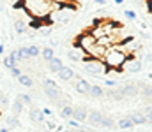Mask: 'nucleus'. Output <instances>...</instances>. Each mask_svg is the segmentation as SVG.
<instances>
[{"label": "nucleus", "mask_w": 152, "mask_h": 132, "mask_svg": "<svg viewBox=\"0 0 152 132\" xmlns=\"http://www.w3.org/2000/svg\"><path fill=\"white\" fill-rule=\"evenodd\" d=\"M75 132H88V131H83V129H78V131H75Z\"/></svg>", "instance_id": "38"}, {"label": "nucleus", "mask_w": 152, "mask_h": 132, "mask_svg": "<svg viewBox=\"0 0 152 132\" xmlns=\"http://www.w3.org/2000/svg\"><path fill=\"white\" fill-rule=\"evenodd\" d=\"M69 123H71L75 129H78V122H75V120H69Z\"/></svg>", "instance_id": "35"}, {"label": "nucleus", "mask_w": 152, "mask_h": 132, "mask_svg": "<svg viewBox=\"0 0 152 132\" xmlns=\"http://www.w3.org/2000/svg\"><path fill=\"white\" fill-rule=\"evenodd\" d=\"M44 93H46V97H50L53 102L58 104V100H60V90L58 88H44Z\"/></svg>", "instance_id": "11"}, {"label": "nucleus", "mask_w": 152, "mask_h": 132, "mask_svg": "<svg viewBox=\"0 0 152 132\" xmlns=\"http://www.w3.org/2000/svg\"><path fill=\"white\" fill-rule=\"evenodd\" d=\"M50 34V28H44V27H41V35H48Z\"/></svg>", "instance_id": "34"}, {"label": "nucleus", "mask_w": 152, "mask_h": 132, "mask_svg": "<svg viewBox=\"0 0 152 132\" xmlns=\"http://www.w3.org/2000/svg\"><path fill=\"white\" fill-rule=\"evenodd\" d=\"M83 56H85V53H83V51H81V49H78V48H76L75 51H69V58H71V60H73V62H81V58H83Z\"/></svg>", "instance_id": "20"}, {"label": "nucleus", "mask_w": 152, "mask_h": 132, "mask_svg": "<svg viewBox=\"0 0 152 132\" xmlns=\"http://www.w3.org/2000/svg\"><path fill=\"white\" fill-rule=\"evenodd\" d=\"M21 109H23V104L16 99V100H14V104H12V116H16V118H18V115L21 113Z\"/></svg>", "instance_id": "26"}, {"label": "nucleus", "mask_w": 152, "mask_h": 132, "mask_svg": "<svg viewBox=\"0 0 152 132\" xmlns=\"http://www.w3.org/2000/svg\"><path fill=\"white\" fill-rule=\"evenodd\" d=\"M30 120L36 122V123H42V122H44V115H42V111H41V109H34V111H30Z\"/></svg>", "instance_id": "17"}, {"label": "nucleus", "mask_w": 152, "mask_h": 132, "mask_svg": "<svg viewBox=\"0 0 152 132\" xmlns=\"http://www.w3.org/2000/svg\"><path fill=\"white\" fill-rule=\"evenodd\" d=\"M11 76H12V78H20V76H21V69L16 65L14 69H11Z\"/></svg>", "instance_id": "30"}, {"label": "nucleus", "mask_w": 152, "mask_h": 132, "mask_svg": "<svg viewBox=\"0 0 152 132\" xmlns=\"http://www.w3.org/2000/svg\"><path fill=\"white\" fill-rule=\"evenodd\" d=\"M11 56H12L16 62H20V60H28V56H27V49H25V48H18V49H14V51L11 53Z\"/></svg>", "instance_id": "12"}, {"label": "nucleus", "mask_w": 152, "mask_h": 132, "mask_svg": "<svg viewBox=\"0 0 152 132\" xmlns=\"http://www.w3.org/2000/svg\"><path fill=\"white\" fill-rule=\"evenodd\" d=\"M127 58H129V56L124 55V53L118 49V46H112V48L104 53L103 63H104V67L110 69V71H120V69L124 67V63H126Z\"/></svg>", "instance_id": "1"}, {"label": "nucleus", "mask_w": 152, "mask_h": 132, "mask_svg": "<svg viewBox=\"0 0 152 132\" xmlns=\"http://www.w3.org/2000/svg\"><path fill=\"white\" fill-rule=\"evenodd\" d=\"M25 28H27V25H25L23 19H16V21H14V30H16V34H23Z\"/></svg>", "instance_id": "24"}, {"label": "nucleus", "mask_w": 152, "mask_h": 132, "mask_svg": "<svg viewBox=\"0 0 152 132\" xmlns=\"http://www.w3.org/2000/svg\"><path fill=\"white\" fill-rule=\"evenodd\" d=\"M87 120H88V123H90V125H96V127H101V120H103V113H99V111H90V113L87 115Z\"/></svg>", "instance_id": "6"}, {"label": "nucleus", "mask_w": 152, "mask_h": 132, "mask_svg": "<svg viewBox=\"0 0 152 132\" xmlns=\"http://www.w3.org/2000/svg\"><path fill=\"white\" fill-rule=\"evenodd\" d=\"M0 106H4V107L7 106V97L4 93H0Z\"/></svg>", "instance_id": "33"}, {"label": "nucleus", "mask_w": 152, "mask_h": 132, "mask_svg": "<svg viewBox=\"0 0 152 132\" xmlns=\"http://www.w3.org/2000/svg\"><path fill=\"white\" fill-rule=\"evenodd\" d=\"M41 55H42V58H44L46 62H50V60H51V58L55 56V55H53V48H46V46L42 48V51H41Z\"/></svg>", "instance_id": "22"}, {"label": "nucleus", "mask_w": 152, "mask_h": 132, "mask_svg": "<svg viewBox=\"0 0 152 132\" xmlns=\"http://www.w3.org/2000/svg\"><path fill=\"white\" fill-rule=\"evenodd\" d=\"M124 14H126L129 19H136V14H134V11H126Z\"/></svg>", "instance_id": "32"}, {"label": "nucleus", "mask_w": 152, "mask_h": 132, "mask_svg": "<svg viewBox=\"0 0 152 132\" xmlns=\"http://www.w3.org/2000/svg\"><path fill=\"white\" fill-rule=\"evenodd\" d=\"M25 49H27V56H28V58H37L39 55H41V49H39L36 44H30V46H27Z\"/></svg>", "instance_id": "14"}, {"label": "nucleus", "mask_w": 152, "mask_h": 132, "mask_svg": "<svg viewBox=\"0 0 152 132\" xmlns=\"http://www.w3.org/2000/svg\"><path fill=\"white\" fill-rule=\"evenodd\" d=\"M44 88H58V87H57V83L53 79H46L44 81Z\"/></svg>", "instance_id": "31"}, {"label": "nucleus", "mask_w": 152, "mask_h": 132, "mask_svg": "<svg viewBox=\"0 0 152 132\" xmlns=\"http://www.w3.org/2000/svg\"><path fill=\"white\" fill-rule=\"evenodd\" d=\"M16 63H18V62H16V60H14V58H12L11 55L4 58V67H7L9 71H11V69H14V67H16Z\"/></svg>", "instance_id": "25"}, {"label": "nucleus", "mask_w": 152, "mask_h": 132, "mask_svg": "<svg viewBox=\"0 0 152 132\" xmlns=\"http://www.w3.org/2000/svg\"><path fill=\"white\" fill-rule=\"evenodd\" d=\"M75 90L81 95H88V90H90V83L87 79H81V78H76V85Z\"/></svg>", "instance_id": "5"}, {"label": "nucleus", "mask_w": 152, "mask_h": 132, "mask_svg": "<svg viewBox=\"0 0 152 132\" xmlns=\"http://www.w3.org/2000/svg\"><path fill=\"white\" fill-rule=\"evenodd\" d=\"M2 51H4V46H0V53H2Z\"/></svg>", "instance_id": "39"}, {"label": "nucleus", "mask_w": 152, "mask_h": 132, "mask_svg": "<svg viewBox=\"0 0 152 132\" xmlns=\"http://www.w3.org/2000/svg\"><path fill=\"white\" fill-rule=\"evenodd\" d=\"M55 5L51 2H25L23 4V9L32 14L34 18H44Z\"/></svg>", "instance_id": "2"}, {"label": "nucleus", "mask_w": 152, "mask_h": 132, "mask_svg": "<svg viewBox=\"0 0 152 132\" xmlns=\"http://www.w3.org/2000/svg\"><path fill=\"white\" fill-rule=\"evenodd\" d=\"M117 125H118V129H124V131H126V129H133V127H134V123L131 122V118H129V116L120 118V120L117 122Z\"/></svg>", "instance_id": "15"}, {"label": "nucleus", "mask_w": 152, "mask_h": 132, "mask_svg": "<svg viewBox=\"0 0 152 132\" xmlns=\"http://www.w3.org/2000/svg\"><path fill=\"white\" fill-rule=\"evenodd\" d=\"M108 97H112L113 100H120V99H124L122 93H120V90H110V92H108Z\"/></svg>", "instance_id": "28"}, {"label": "nucleus", "mask_w": 152, "mask_h": 132, "mask_svg": "<svg viewBox=\"0 0 152 132\" xmlns=\"http://www.w3.org/2000/svg\"><path fill=\"white\" fill-rule=\"evenodd\" d=\"M16 127H18V118H16V116H9V118H7V127H5V129L11 131V129H16Z\"/></svg>", "instance_id": "27"}, {"label": "nucleus", "mask_w": 152, "mask_h": 132, "mask_svg": "<svg viewBox=\"0 0 152 132\" xmlns=\"http://www.w3.org/2000/svg\"><path fill=\"white\" fill-rule=\"evenodd\" d=\"M88 95H90V97H96V99H99V97H103V95H104V90H103L101 87H97V85H90Z\"/></svg>", "instance_id": "16"}, {"label": "nucleus", "mask_w": 152, "mask_h": 132, "mask_svg": "<svg viewBox=\"0 0 152 132\" xmlns=\"http://www.w3.org/2000/svg\"><path fill=\"white\" fill-rule=\"evenodd\" d=\"M106 85H108V87H115L117 83H115V81H106Z\"/></svg>", "instance_id": "36"}, {"label": "nucleus", "mask_w": 152, "mask_h": 132, "mask_svg": "<svg viewBox=\"0 0 152 132\" xmlns=\"http://www.w3.org/2000/svg\"><path fill=\"white\" fill-rule=\"evenodd\" d=\"M143 97L147 99V102L151 100V85H143Z\"/></svg>", "instance_id": "29"}, {"label": "nucleus", "mask_w": 152, "mask_h": 132, "mask_svg": "<svg viewBox=\"0 0 152 132\" xmlns=\"http://www.w3.org/2000/svg\"><path fill=\"white\" fill-rule=\"evenodd\" d=\"M48 67H50V71H51V72H55V74H57V72L64 67V63H62V60H60V58L53 56V58L48 62Z\"/></svg>", "instance_id": "10"}, {"label": "nucleus", "mask_w": 152, "mask_h": 132, "mask_svg": "<svg viewBox=\"0 0 152 132\" xmlns=\"http://www.w3.org/2000/svg\"><path fill=\"white\" fill-rule=\"evenodd\" d=\"M2 9H4V7H2V4H0V11H2Z\"/></svg>", "instance_id": "40"}, {"label": "nucleus", "mask_w": 152, "mask_h": 132, "mask_svg": "<svg viewBox=\"0 0 152 132\" xmlns=\"http://www.w3.org/2000/svg\"><path fill=\"white\" fill-rule=\"evenodd\" d=\"M0 132H9V131H7L5 127H0Z\"/></svg>", "instance_id": "37"}, {"label": "nucleus", "mask_w": 152, "mask_h": 132, "mask_svg": "<svg viewBox=\"0 0 152 132\" xmlns=\"http://www.w3.org/2000/svg\"><path fill=\"white\" fill-rule=\"evenodd\" d=\"M18 81H20L23 87H27V88H32V87H34V81H32V78H30V76H27V74H21V76L18 78Z\"/></svg>", "instance_id": "18"}, {"label": "nucleus", "mask_w": 152, "mask_h": 132, "mask_svg": "<svg viewBox=\"0 0 152 132\" xmlns=\"http://www.w3.org/2000/svg\"><path fill=\"white\" fill-rule=\"evenodd\" d=\"M87 109L85 107H73V120L75 122H85L87 120Z\"/></svg>", "instance_id": "8"}, {"label": "nucleus", "mask_w": 152, "mask_h": 132, "mask_svg": "<svg viewBox=\"0 0 152 132\" xmlns=\"http://www.w3.org/2000/svg\"><path fill=\"white\" fill-rule=\"evenodd\" d=\"M60 116L66 118V120H73V107L71 106H64L62 111H60Z\"/></svg>", "instance_id": "21"}, {"label": "nucleus", "mask_w": 152, "mask_h": 132, "mask_svg": "<svg viewBox=\"0 0 152 132\" xmlns=\"http://www.w3.org/2000/svg\"><path fill=\"white\" fill-rule=\"evenodd\" d=\"M57 76H58L62 81H69V79H73V76H75V71H73L71 67H66V65H64V67H62V69L57 72Z\"/></svg>", "instance_id": "7"}, {"label": "nucleus", "mask_w": 152, "mask_h": 132, "mask_svg": "<svg viewBox=\"0 0 152 132\" xmlns=\"http://www.w3.org/2000/svg\"><path fill=\"white\" fill-rule=\"evenodd\" d=\"M18 100L23 104V106H32V97L28 93H20L18 95Z\"/></svg>", "instance_id": "23"}, {"label": "nucleus", "mask_w": 152, "mask_h": 132, "mask_svg": "<svg viewBox=\"0 0 152 132\" xmlns=\"http://www.w3.org/2000/svg\"><path fill=\"white\" fill-rule=\"evenodd\" d=\"M101 127H106V129H113L115 127V120L112 116H106L103 115V120H101Z\"/></svg>", "instance_id": "19"}, {"label": "nucleus", "mask_w": 152, "mask_h": 132, "mask_svg": "<svg viewBox=\"0 0 152 132\" xmlns=\"http://www.w3.org/2000/svg\"><path fill=\"white\" fill-rule=\"evenodd\" d=\"M122 69H126L127 72H140L142 71V62L138 58H127Z\"/></svg>", "instance_id": "4"}, {"label": "nucleus", "mask_w": 152, "mask_h": 132, "mask_svg": "<svg viewBox=\"0 0 152 132\" xmlns=\"http://www.w3.org/2000/svg\"><path fill=\"white\" fill-rule=\"evenodd\" d=\"M85 71H87V72H92V74H99V72H103V71L110 72V69H106L101 60H92V62L85 63Z\"/></svg>", "instance_id": "3"}, {"label": "nucleus", "mask_w": 152, "mask_h": 132, "mask_svg": "<svg viewBox=\"0 0 152 132\" xmlns=\"http://www.w3.org/2000/svg\"><path fill=\"white\" fill-rule=\"evenodd\" d=\"M129 118L134 125H145L147 123V118H145L143 113H133V115H129Z\"/></svg>", "instance_id": "13"}, {"label": "nucleus", "mask_w": 152, "mask_h": 132, "mask_svg": "<svg viewBox=\"0 0 152 132\" xmlns=\"http://www.w3.org/2000/svg\"><path fill=\"white\" fill-rule=\"evenodd\" d=\"M120 93H122V97L136 95V93H138V87H136V85H133V83H129V85H126V87L120 88Z\"/></svg>", "instance_id": "9"}]
</instances>
